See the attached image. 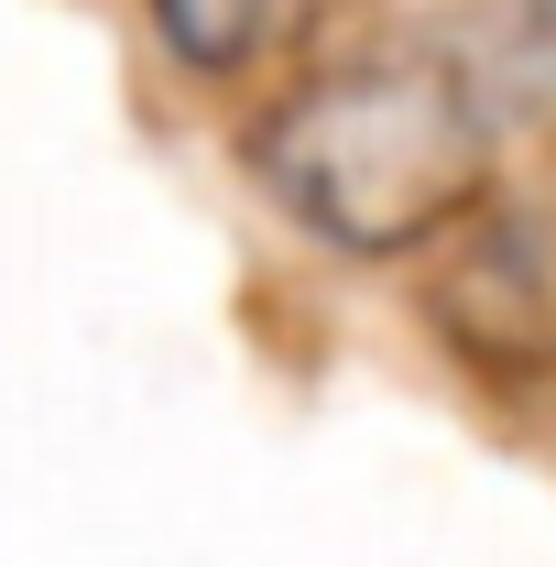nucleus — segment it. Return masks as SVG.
<instances>
[{
    "instance_id": "f257e3e1",
    "label": "nucleus",
    "mask_w": 556,
    "mask_h": 567,
    "mask_svg": "<svg viewBox=\"0 0 556 567\" xmlns=\"http://www.w3.org/2000/svg\"><path fill=\"white\" fill-rule=\"evenodd\" d=\"M535 121L436 11L393 44H317L240 110L251 197L349 274H415L425 251L524 164Z\"/></svg>"
},
{
    "instance_id": "7ed1b4c3",
    "label": "nucleus",
    "mask_w": 556,
    "mask_h": 567,
    "mask_svg": "<svg viewBox=\"0 0 556 567\" xmlns=\"http://www.w3.org/2000/svg\"><path fill=\"white\" fill-rule=\"evenodd\" d=\"M328 22H339V0H142L153 55L186 87H240V99H262L284 66H306L328 44Z\"/></svg>"
},
{
    "instance_id": "f03ea898",
    "label": "nucleus",
    "mask_w": 556,
    "mask_h": 567,
    "mask_svg": "<svg viewBox=\"0 0 556 567\" xmlns=\"http://www.w3.org/2000/svg\"><path fill=\"white\" fill-rule=\"evenodd\" d=\"M425 339L491 393L556 382V164H513L415 262Z\"/></svg>"
}]
</instances>
